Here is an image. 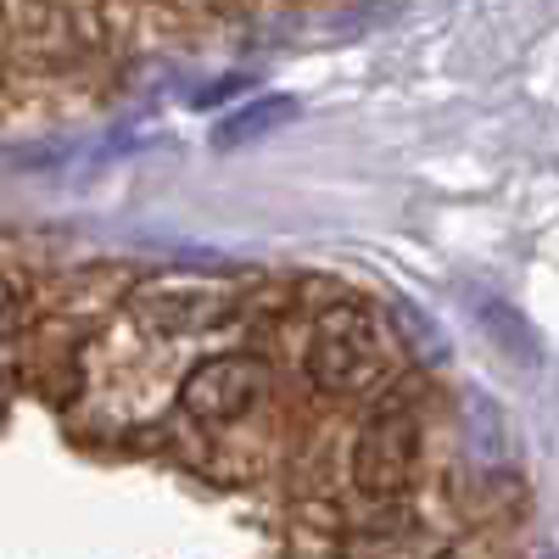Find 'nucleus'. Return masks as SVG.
Returning a JSON list of instances; mask_svg holds the SVG:
<instances>
[{"label": "nucleus", "mask_w": 559, "mask_h": 559, "mask_svg": "<svg viewBox=\"0 0 559 559\" xmlns=\"http://www.w3.org/2000/svg\"><path fill=\"white\" fill-rule=\"evenodd\" d=\"M286 118H297V102H292V96H258V102H247L229 123H218V146H247V140L280 129Z\"/></svg>", "instance_id": "39448f33"}, {"label": "nucleus", "mask_w": 559, "mask_h": 559, "mask_svg": "<svg viewBox=\"0 0 559 559\" xmlns=\"http://www.w3.org/2000/svg\"><path fill=\"white\" fill-rule=\"evenodd\" d=\"M308 376H313V386L336 392V397L369 392L381 381V331L369 319V308L336 302L319 313L313 342H308Z\"/></svg>", "instance_id": "f257e3e1"}, {"label": "nucleus", "mask_w": 559, "mask_h": 559, "mask_svg": "<svg viewBox=\"0 0 559 559\" xmlns=\"http://www.w3.org/2000/svg\"><path fill=\"white\" fill-rule=\"evenodd\" d=\"M263 397H269V364L252 358V353L207 358L202 369H191V381L179 392L185 414L202 419V426H236V419H247Z\"/></svg>", "instance_id": "f03ea898"}, {"label": "nucleus", "mask_w": 559, "mask_h": 559, "mask_svg": "<svg viewBox=\"0 0 559 559\" xmlns=\"http://www.w3.org/2000/svg\"><path fill=\"white\" fill-rule=\"evenodd\" d=\"M471 453H476V464H487V471H492V464H503V453H509L503 414L481 392H471Z\"/></svg>", "instance_id": "423d86ee"}, {"label": "nucleus", "mask_w": 559, "mask_h": 559, "mask_svg": "<svg viewBox=\"0 0 559 559\" xmlns=\"http://www.w3.org/2000/svg\"><path fill=\"white\" fill-rule=\"evenodd\" d=\"M481 319H487V336H492V342H503L509 353H521V358H537V342H532L526 319H521L515 308H503V302H487V297H481Z\"/></svg>", "instance_id": "0eeeda50"}, {"label": "nucleus", "mask_w": 559, "mask_h": 559, "mask_svg": "<svg viewBox=\"0 0 559 559\" xmlns=\"http://www.w3.org/2000/svg\"><path fill=\"white\" fill-rule=\"evenodd\" d=\"M397 324H403V336L414 342V353L426 358V364H442L448 358V342H442V331L419 313V308H408V302H397Z\"/></svg>", "instance_id": "6e6552de"}, {"label": "nucleus", "mask_w": 559, "mask_h": 559, "mask_svg": "<svg viewBox=\"0 0 559 559\" xmlns=\"http://www.w3.org/2000/svg\"><path fill=\"white\" fill-rule=\"evenodd\" d=\"M414 464H419V419L408 403H386L369 414V426L353 448V476L364 492L376 498H397L414 481Z\"/></svg>", "instance_id": "7ed1b4c3"}, {"label": "nucleus", "mask_w": 559, "mask_h": 559, "mask_svg": "<svg viewBox=\"0 0 559 559\" xmlns=\"http://www.w3.org/2000/svg\"><path fill=\"white\" fill-rule=\"evenodd\" d=\"M543 559H559V548H554V554H543Z\"/></svg>", "instance_id": "9d476101"}, {"label": "nucleus", "mask_w": 559, "mask_h": 559, "mask_svg": "<svg viewBox=\"0 0 559 559\" xmlns=\"http://www.w3.org/2000/svg\"><path fill=\"white\" fill-rule=\"evenodd\" d=\"M12 302V286H7V280H0V308H7Z\"/></svg>", "instance_id": "1a4fd4ad"}, {"label": "nucleus", "mask_w": 559, "mask_h": 559, "mask_svg": "<svg viewBox=\"0 0 559 559\" xmlns=\"http://www.w3.org/2000/svg\"><path fill=\"white\" fill-rule=\"evenodd\" d=\"M134 313L152 324L163 336H197V331H213L236 313V297L229 292H207V286H168V292H146L134 302Z\"/></svg>", "instance_id": "20e7f679"}]
</instances>
